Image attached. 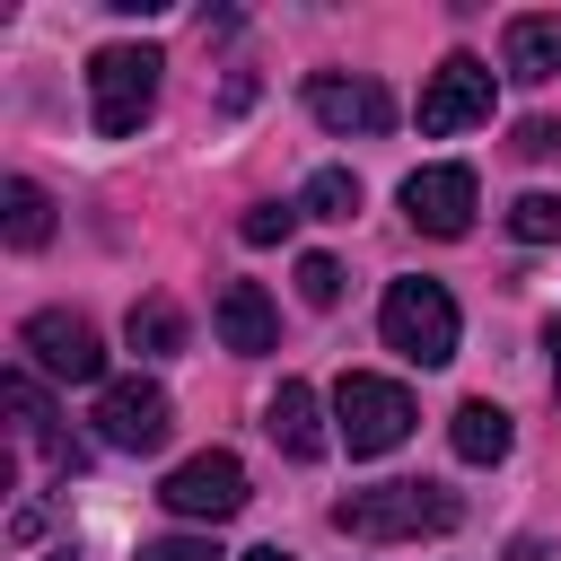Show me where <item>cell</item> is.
I'll return each mask as SVG.
<instances>
[{"instance_id": "cell-24", "label": "cell", "mask_w": 561, "mask_h": 561, "mask_svg": "<svg viewBox=\"0 0 561 561\" xmlns=\"http://www.w3.org/2000/svg\"><path fill=\"white\" fill-rule=\"evenodd\" d=\"M543 351H552V386H561V316H552V333H543Z\"/></svg>"}, {"instance_id": "cell-23", "label": "cell", "mask_w": 561, "mask_h": 561, "mask_svg": "<svg viewBox=\"0 0 561 561\" xmlns=\"http://www.w3.org/2000/svg\"><path fill=\"white\" fill-rule=\"evenodd\" d=\"M517 158H561V123L552 114H526L517 123Z\"/></svg>"}, {"instance_id": "cell-5", "label": "cell", "mask_w": 561, "mask_h": 561, "mask_svg": "<svg viewBox=\"0 0 561 561\" xmlns=\"http://www.w3.org/2000/svg\"><path fill=\"white\" fill-rule=\"evenodd\" d=\"M18 351H26L44 377H61V386H105V342H96V324L70 316V307H35V316L18 324Z\"/></svg>"}, {"instance_id": "cell-3", "label": "cell", "mask_w": 561, "mask_h": 561, "mask_svg": "<svg viewBox=\"0 0 561 561\" xmlns=\"http://www.w3.org/2000/svg\"><path fill=\"white\" fill-rule=\"evenodd\" d=\"M158 70H167L158 44H105L88 61V123L105 140H131L149 123V105H158Z\"/></svg>"}, {"instance_id": "cell-25", "label": "cell", "mask_w": 561, "mask_h": 561, "mask_svg": "<svg viewBox=\"0 0 561 561\" xmlns=\"http://www.w3.org/2000/svg\"><path fill=\"white\" fill-rule=\"evenodd\" d=\"M237 561H298V552H280V543H254V552H237Z\"/></svg>"}, {"instance_id": "cell-13", "label": "cell", "mask_w": 561, "mask_h": 561, "mask_svg": "<svg viewBox=\"0 0 561 561\" xmlns=\"http://www.w3.org/2000/svg\"><path fill=\"white\" fill-rule=\"evenodd\" d=\"M500 61H508L517 88L561 79V9H526V18H508V26H500Z\"/></svg>"}, {"instance_id": "cell-8", "label": "cell", "mask_w": 561, "mask_h": 561, "mask_svg": "<svg viewBox=\"0 0 561 561\" xmlns=\"http://www.w3.org/2000/svg\"><path fill=\"white\" fill-rule=\"evenodd\" d=\"M158 500H167L175 517L219 526V517H237V508H245V465H237L228 447H202V456H184V465L158 482Z\"/></svg>"}, {"instance_id": "cell-4", "label": "cell", "mask_w": 561, "mask_h": 561, "mask_svg": "<svg viewBox=\"0 0 561 561\" xmlns=\"http://www.w3.org/2000/svg\"><path fill=\"white\" fill-rule=\"evenodd\" d=\"M377 333H386V351H403L412 368H447L456 359V298L438 289V280H386V307H377Z\"/></svg>"}, {"instance_id": "cell-20", "label": "cell", "mask_w": 561, "mask_h": 561, "mask_svg": "<svg viewBox=\"0 0 561 561\" xmlns=\"http://www.w3.org/2000/svg\"><path fill=\"white\" fill-rule=\"evenodd\" d=\"M298 219H307V210H298V202H254V210H245V219H237V237H245V245H280V237H289V228H298Z\"/></svg>"}, {"instance_id": "cell-1", "label": "cell", "mask_w": 561, "mask_h": 561, "mask_svg": "<svg viewBox=\"0 0 561 561\" xmlns=\"http://www.w3.org/2000/svg\"><path fill=\"white\" fill-rule=\"evenodd\" d=\"M456 517H465V500L438 491V482H377V491L333 500V526L351 543H421V535H447Z\"/></svg>"}, {"instance_id": "cell-2", "label": "cell", "mask_w": 561, "mask_h": 561, "mask_svg": "<svg viewBox=\"0 0 561 561\" xmlns=\"http://www.w3.org/2000/svg\"><path fill=\"white\" fill-rule=\"evenodd\" d=\"M412 421H421L412 386H394V377H377V368H351V377L333 386V438H342L351 456H394V447L412 438Z\"/></svg>"}, {"instance_id": "cell-7", "label": "cell", "mask_w": 561, "mask_h": 561, "mask_svg": "<svg viewBox=\"0 0 561 561\" xmlns=\"http://www.w3.org/2000/svg\"><path fill=\"white\" fill-rule=\"evenodd\" d=\"M473 123H491V61L482 53H447L421 79V131L447 140V131H473Z\"/></svg>"}, {"instance_id": "cell-19", "label": "cell", "mask_w": 561, "mask_h": 561, "mask_svg": "<svg viewBox=\"0 0 561 561\" xmlns=\"http://www.w3.org/2000/svg\"><path fill=\"white\" fill-rule=\"evenodd\" d=\"M508 237L517 245H561V193H517L508 202Z\"/></svg>"}, {"instance_id": "cell-12", "label": "cell", "mask_w": 561, "mask_h": 561, "mask_svg": "<svg viewBox=\"0 0 561 561\" xmlns=\"http://www.w3.org/2000/svg\"><path fill=\"white\" fill-rule=\"evenodd\" d=\"M210 324H219V342H228L237 359H263V351H280V316H272V298H263L254 280H219V298H210Z\"/></svg>"}, {"instance_id": "cell-14", "label": "cell", "mask_w": 561, "mask_h": 561, "mask_svg": "<svg viewBox=\"0 0 561 561\" xmlns=\"http://www.w3.org/2000/svg\"><path fill=\"white\" fill-rule=\"evenodd\" d=\"M447 447H456L465 465H500V456L517 447V421H508L491 394H465V403H456V421H447Z\"/></svg>"}, {"instance_id": "cell-15", "label": "cell", "mask_w": 561, "mask_h": 561, "mask_svg": "<svg viewBox=\"0 0 561 561\" xmlns=\"http://www.w3.org/2000/svg\"><path fill=\"white\" fill-rule=\"evenodd\" d=\"M0 403L18 412V438H35V447H44V456H53L61 473H79V447H70V438L53 430V403H44V386H35L26 368H9V377H0Z\"/></svg>"}, {"instance_id": "cell-10", "label": "cell", "mask_w": 561, "mask_h": 561, "mask_svg": "<svg viewBox=\"0 0 561 561\" xmlns=\"http://www.w3.org/2000/svg\"><path fill=\"white\" fill-rule=\"evenodd\" d=\"M307 114H316L324 131H359V140H377V131L394 123V96H386L377 79H342V70H316V79H307Z\"/></svg>"}, {"instance_id": "cell-16", "label": "cell", "mask_w": 561, "mask_h": 561, "mask_svg": "<svg viewBox=\"0 0 561 561\" xmlns=\"http://www.w3.org/2000/svg\"><path fill=\"white\" fill-rule=\"evenodd\" d=\"M0 237H9L18 254H35V245L53 237V193H44L35 175H9V184H0Z\"/></svg>"}, {"instance_id": "cell-26", "label": "cell", "mask_w": 561, "mask_h": 561, "mask_svg": "<svg viewBox=\"0 0 561 561\" xmlns=\"http://www.w3.org/2000/svg\"><path fill=\"white\" fill-rule=\"evenodd\" d=\"M53 561H70V552H53Z\"/></svg>"}, {"instance_id": "cell-11", "label": "cell", "mask_w": 561, "mask_h": 561, "mask_svg": "<svg viewBox=\"0 0 561 561\" xmlns=\"http://www.w3.org/2000/svg\"><path fill=\"white\" fill-rule=\"evenodd\" d=\"M263 430H272V447H280L289 465H316V456L333 447V438H324V403H316V386H307V377H280V386H272Z\"/></svg>"}, {"instance_id": "cell-17", "label": "cell", "mask_w": 561, "mask_h": 561, "mask_svg": "<svg viewBox=\"0 0 561 561\" xmlns=\"http://www.w3.org/2000/svg\"><path fill=\"white\" fill-rule=\"evenodd\" d=\"M123 333H131V351H140V359L184 351V316H175L167 298H131V324H123Z\"/></svg>"}, {"instance_id": "cell-22", "label": "cell", "mask_w": 561, "mask_h": 561, "mask_svg": "<svg viewBox=\"0 0 561 561\" xmlns=\"http://www.w3.org/2000/svg\"><path fill=\"white\" fill-rule=\"evenodd\" d=\"M140 561H219V543L210 535H158V543H140Z\"/></svg>"}, {"instance_id": "cell-6", "label": "cell", "mask_w": 561, "mask_h": 561, "mask_svg": "<svg viewBox=\"0 0 561 561\" xmlns=\"http://www.w3.org/2000/svg\"><path fill=\"white\" fill-rule=\"evenodd\" d=\"M167 430H175V403H167L158 377H105L96 386V438L105 447L149 456V447H167Z\"/></svg>"}, {"instance_id": "cell-9", "label": "cell", "mask_w": 561, "mask_h": 561, "mask_svg": "<svg viewBox=\"0 0 561 561\" xmlns=\"http://www.w3.org/2000/svg\"><path fill=\"white\" fill-rule=\"evenodd\" d=\"M473 202H482V184H473V167H456V158L403 175V219H412L421 237H465V228H473Z\"/></svg>"}, {"instance_id": "cell-18", "label": "cell", "mask_w": 561, "mask_h": 561, "mask_svg": "<svg viewBox=\"0 0 561 561\" xmlns=\"http://www.w3.org/2000/svg\"><path fill=\"white\" fill-rule=\"evenodd\" d=\"M298 210H307V219H351V210H359V175H351V167H316L307 193H298Z\"/></svg>"}, {"instance_id": "cell-21", "label": "cell", "mask_w": 561, "mask_h": 561, "mask_svg": "<svg viewBox=\"0 0 561 561\" xmlns=\"http://www.w3.org/2000/svg\"><path fill=\"white\" fill-rule=\"evenodd\" d=\"M298 298H307V307H333V298H342V263H333V254H298Z\"/></svg>"}]
</instances>
